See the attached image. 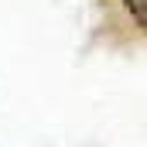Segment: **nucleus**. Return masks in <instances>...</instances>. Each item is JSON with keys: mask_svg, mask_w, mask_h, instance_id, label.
I'll return each instance as SVG.
<instances>
[{"mask_svg": "<svg viewBox=\"0 0 147 147\" xmlns=\"http://www.w3.org/2000/svg\"><path fill=\"white\" fill-rule=\"evenodd\" d=\"M127 7H130V14L137 17V24L144 28V0H127Z\"/></svg>", "mask_w": 147, "mask_h": 147, "instance_id": "obj_1", "label": "nucleus"}]
</instances>
